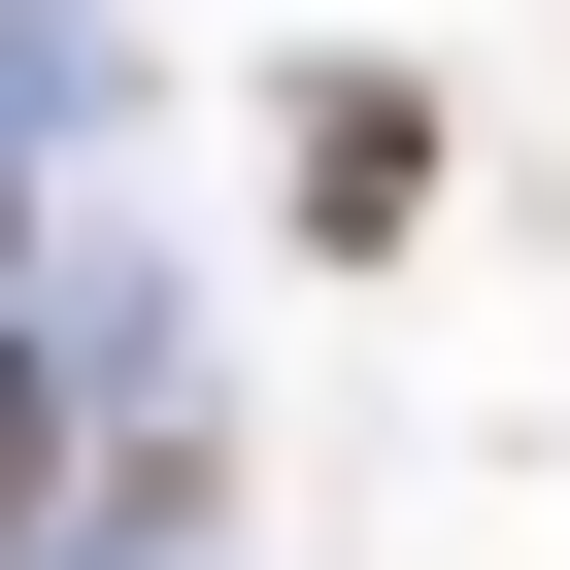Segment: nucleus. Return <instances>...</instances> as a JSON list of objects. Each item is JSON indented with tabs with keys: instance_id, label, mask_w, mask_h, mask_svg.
Returning a JSON list of instances; mask_svg holds the SVG:
<instances>
[{
	"instance_id": "f257e3e1",
	"label": "nucleus",
	"mask_w": 570,
	"mask_h": 570,
	"mask_svg": "<svg viewBox=\"0 0 570 570\" xmlns=\"http://www.w3.org/2000/svg\"><path fill=\"white\" fill-rule=\"evenodd\" d=\"M68 503V403H35V336H0V537H35Z\"/></svg>"
}]
</instances>
